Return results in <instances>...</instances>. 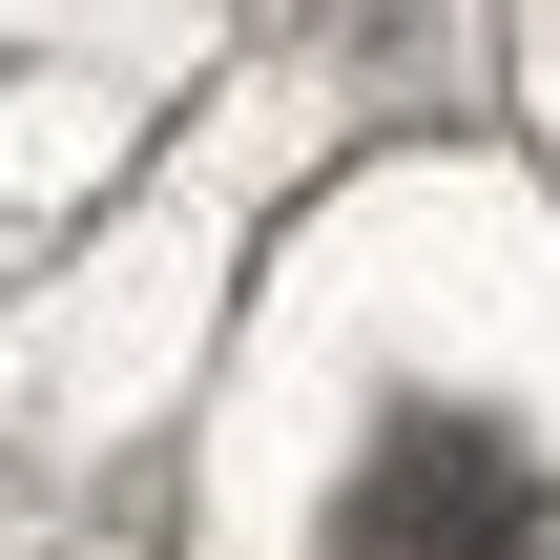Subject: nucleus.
I'll return each instance as SVG.
<instances>
[{"label": "nucleus", "mask_w": 560, "mask_h": 560, "mask_svg": "<svg viewBox=\"0 0 560 560\" xmlns=\"http://www.w3.org/2000/svg\"><path fill=\"white\" fill-rule=\"evenodd\" d=\"M332 560H540V478H520V436H478V416H395L374 478H353V520H332Z\"/></svg>", "instance_id": "nucleus-1"}]
</instances>
